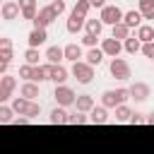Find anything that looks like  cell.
Masks as SVG:
<instances>
[{
  "mask_svg": "<svg viewBox=\"0 0 154 154\" xmlns=\"http://www.w3.org/2000/svg\"><path fill=\"white\" fill-rule=\"evenodd\" d=\"M96 41H99V36H91V34H84V38H82V43H84V46H89V48H94V46H96Z\"/></svg>",
  "mask_w": 154,
  "mask_h": 154,
  "instance_id": "obj_37",
  "label": "cell"
},
{
  "mask_svg": "<svg viewBox=\"0 0 154 154\" xmlns=\"http://www.w3.org/2000/svg\"><path fill=\"white\" fill-rule=\"evenodd\" d=\"M87 120H89V118H87L84 113H79V111H77V113H70V118H67V125H84Z\"/></svg>",
  "mask_w": 154,
  "mask_h": 154,
  "instance_id": "obj_34",
  "label": "cell"
},
{
  "mask_svg": "<svg viewBox=\"0 0 154 154\" xmlns=\"http://www.w3.org/2000/svg\"><path fill=\"white\" fill-rule=\"evenodd\" d=\"M130 96H132L135 101H147V99H149V84L135 82V84L130 87Z\"/></svg>",
  "mask_w": 154,
  "mask_h": 154,
  "instance_id": "obj_11",
  "label": "cell"
},
{
  "mask_svg": "<svg viewBox=\"0 0 154 154\" xmlns=\"http://www.w3.org/2000/svg\"><path fill=\"white\" fill-rule=\"evenodd\" d=\"M101 51H103L106 55H111V58H118L120 51H123V46H120V41H116V38H103V41H101Z\"/></svg>",
  "mask_w": 154,
  "mask_h": 154,
  "instance_id": "obj_10",
  "label": "cell"
},
{
  "mask_svg": "<svg viewBox=\"0 0 154 154\" xmlns=\"http://www.w3.org/2000/svg\"><path fill=\"white\" fill-rule=\"evenodd\" d=\"M46 58H48L51 65H58L60 60H65V48H60V46H51V48L46 51Z\"/></svg>",
  "mask_w": 154,
  "mask_h": 154,
  "instance_id": "obj_15",
  "label": "cell"
},
{
  "mask_svg": "<svg viewBox=\"0 0 154 154\" xmlns=\"http://www.w3.org/2000/svg\"><path fill=\"white\" fill-rule=\"evenodd\" d=\"M101 31H103V22L101 19H87V34L101 36Z\"/></svg>",
  "mask_w": 154,
  "mask_h": 154,
  "instance_id": "obj_25",
  "label": "cell"
},
{
  "mask_svg": "<svg viewBox=\"0 0 154 154\" xmlns=\"http://www.w3.org/2000/svg\"><path fill=\"white\" fill-rule=\"evenodd\" d=\"M0 48H12V38L2 36V38H0Z\"/></svg>",
  "mask_w": 154,
  "mask_h": 154,
  "instance_id": "obj_41",
  "label": "cell"
},
{
  "mask_svg": "<svg viewBox=\"0 0 154 154\" xmlns=\"http://www.w3.org/2000/svg\"><path fill=\"white\" fill-rule=\"evenodd\" d=\"M53 96H55V101H58V106H75V101H77V96H75V91L70 89V87H65V84H60V87H55V91H53Z\"/></svg>",
  "mask_w": 154,
  "mask_h": 154,
  "instance_id": "obj_7",
  "label": "cell"
},
{
  "mask_svg": "<svg viewBox=\"0 0 154 154\" xmlns=\"http://www.w3.org/2000/svg\"><path fill=\"white\" fill-rule=\"evenodd\" d=\"M128 99H130V89H108V91L101 94L103 108H118V106H123Z\"/></svg>",
  "mask_w": 154,
  "mask_h": 154,
  "instance_id": "obj_1",
  "label": "cell"
},
{
  "mask_svg": "<svg viewBox=\"0 0 154 154\" xmlns=\"http://www.w3.org/2000/svg\"><path fill=\"white\" fill-rule=\"evenodd\" d=\"M67 118H70V113H65L63 106H58V108L51 111V123L53 125H63V123H67Z\"/></svg>",
  "mask_w": 154,
  "mask_h": 154,
  "instance_id": "obj_23",
  "label": "cell"
},
{
  "mask_svg": "<svg viewBox=\"0 0 154 154\" xmlns=\"http://www.w3.org/2000/svg\"><path fill=\"white\" fill-rule=\"evenodd\" d=\"M140 12L144 19H154V0H140Z\"/></svg>",
  "mask_w": 154,
  "mask_h": 154,
  "instance_id": "obj_26",
  "label": "cell"
},
{
  "mask_svg": "<svg viewBox=\"0 0 154 154\" xmlns=\"http://www.w3.org/2000/svg\"><path fill=\"white\" fill-rule=\"evenodd\" d=\"M123 17H125V14L120 12V7H118V5H106V7L101 10V17H99V19H101L103 24L116 26V24H120V22H123Z\"/></svg>",
  "mask_w": 154,
  "mask_h": 154,
  "instance_id": "obj_4",
  "label": "cell"
},
{
  "mask_svg": "<svg viewBox=\"0 0 154 154\" xmlns=\"http://www.w3.org/2000/svg\"><path fill=\"white\" fill-rule=\"evenodd\" d=\"M130 118H132V111L128 106H118L116 108V120L118 123H130Z\"/></svg>",
  "mask_w": 154,
  "mask_h": 154,
  "instance_id": "obj_31",
  "label": "cell"
},
{
  "mask_svg": "<svg viewBox=\"0 0 154 154\" xmlns=\"http://www.w3.org/2000/svg\"><path fill=\"white\" fill-rule=\"evenodd\" d=\"M79 58H82V48H79L77 43H67V46H65V60L79 63Z\"/></svg>",
  "mask_w": 154,
  "mask_h": 154,
  "instance_id": "obj_21",
  "label": "cell"
},
{
  "mask_svg": "<svg viewBox=\"0 0 154 154\" xmlns=\"http://www.w3.org/2000/svg\"><path fill=\"white\" fill-rule=\"evenodd\" d=\"M2 19H7V22H12V19H17L19 17V12H22V7H19V2H14V0H7V2H2Z\"/></svg>",
  "mask_w": 154,
  "mask_h": 154,
  "instance_id": "obj_9",
  "label": "cell"
},
{
  "mask_svg": "<svg viewBox=\"0 0 154 154\" xmlns=\"http://www.w3.org/2000/svg\"><path fill=\"white\" fill-rule=\"evenodd\" d=\"M14 87H17V79L10 77V75H2L0 77V101H7L14 91Z\"/></svg>",
  "mask_w": 154,
  "mask_h": 154,
  "instance_id": "obj_8",
  "label": "cell"
},
{
  "mask_svg": "<svg viewBox=\"0 0 154 154\" xmlns=\"http://www.w3.org/2000/svg\"><path fill=\"white\" fill-rule=\"evenodd\" d=\"M19 94H22V99L34 101V99L38 96V84H34V82H24V84H22V89H19Z\"/></svg>",
  "mask_w": 154,
  "mask_h": 154,
  "instance_id": "obj_19",
  "label": "cell"
},
{
  "mask_svg": "<svg viewBox=\"0 0 154 154\" xmlns=\"http://www.w3.org/2000/svg\"><path fill=\"white\" fill-rule=\"evenodd\" d=\"M137 38L142 41V46H144V43H152V41H154V26L142 24V26L137 29Z\"/></svg>",
  "mask_w": 154,
  "mask_h": 154,
  "instance_id": "obj_22",
  "label": "cell"
},
{
  "mask_svg": "<svg viewBox=\"0 0 154 154\" xmlns=\"http://www.w3.org/2000/svg\"><path fill=\"white\" fill-rule=\"evenodd\" d=\"M58 19V14H55V10L48 5V7H41L38 10V14H36V19H34V29H46L48 24H53Z\"/></svg>",
  "mask_w": 154,
  "mask_h": 154,
  "instance_id": "obj_6",
  "label": "cell"
},
{
  "mask_svg": "<svg viewBox=\"0 0 154 154\" xmlns=\"http://www.w3.org/2000/svg\"><path fill=\"white\" fill-rule=\"evenodd\" d=\"M72 77L79 82V84H89L94 79V67L89 63H72Z\"/></svg>",
  "mask_w": 154,
  "mask_h": 154,
  "instance_id": "obj_3",
  "label": "cell"
},
{
  "mask_svg": "<svg viewBox=\"0 0 154 154\" xmlns=\"http://www.w3.org/2000/svg\"><path fill=\"white\" fill-rule=\"evenodd\" d=\"M12 108H7V106H0V123H12Z\"/></svg>",
  "mask_w": 154,
  "mask_h": 154,
  "instance_id": "obj_35",
  "label": "cell"
},
{
  "mask_svg": "<svg viewBox=\"0 0 154 154\" xmlns=\"http://www.w3.org/2000/svg\"><path fill=\"white\" fill-rule=\"evenodd\" d=\"M0 63H5V65L12 63V48H0Z\"/></svg>",
  "mask_w": 154,
  "mask_h": 154,
  "instance_id": "obj_36",
  "label": "cell"
},
{
  "mask_svg": "<svg viewBox=\"0 0 154 154\" xmlns=\"http://www.w3.org/2000/svg\"><path fill=\"white\" fill-rule=\"evenodd\" d=\"M106 120H108L106 108H103V106H99V108L94 106V108H91V113H89V123H94V125H103Z\"/></svg>",
  "mask_w": 154,
  "mask_h": 154,
  "instance_id": "obj_17",
  "label": "cell"
},
{
  "mask_svg": "<svg viewBox=\"0 0 154 154\" xmlns=\"http://www.w3.org/2000/svg\"><path fill=\"white\" fill-rule=\"evenodd\" d=\"M140 43H142V41H140L137 36H130V38L125 41V51H128V53H137V51H142Z\"/></svg>",
  "mask_w": 154,
  "mask_h": 154,
  "instance_id": "obj_32",
  "label": "cell"
},
{
  "mask_svg": "<svg viewBox=\"0 0 154 154\" xmlns=\"http://www.w3.org/2000/svg\"><path fill=\"white\" fill-rule=\"evenodd\" d=\"M75 106H77L79 113H91V108H94V99H91L89 94H82V96H77Z\"/></svg>",
  "mask_w": 154,
  "mask_h": 154,
  "instance_id": "obj_16",
  "label": "cell"
},
{
  "mask_svg": "<svg viewBox=\"0 0 154 154\" xmlns=\"http://www.w3.org/2000/svg\"><path fill=\"white\" fill-rule=\"evenodd\" d=\"M12 123H14V125H26V123H29V118H24V116H22V118H17V120H12Z\"/></svg>",
  "mask_w": 154,
  "mask_h": 154,
  "instance_id": "obj_43",
  "label": "cell"
},
{
  "mask_svg": "<svg viewBox=\"0 0 154 154\" xmlns=\"http://www.w3.org/2000/svg\"><path fill=\"white\" fill-rule=\"evenodd\" d=\"M130 123H132V125H140V123H147V118H142V113H132Z\"/></svg>",
  "mask_w": 154,
  "mask_h": 154,
  "instance_id": "obj_40",
  "label": "cell"
},
{
  "mask_svg": "<svg viewBox=\"0 0 154 154\" xmlns=\"http://www.w3.org/2000/svg\"><path fill=\"white\" fill-rule=\"evenodd\" d=\"M108 70H111V75L116 77V79H130V63L128 60H123V58H113L111 60V65H108Z\"/></svg>",
  "mask_w": 154,
  "mask_h": 154,
  "instance_id": "obj_5",
  "label": "cell"
},
{
  "mask_svg": "<svg viewBox=\"0 0 154 154\" xmlns=\"http://www.w3.org/2000/svg\"><path fill=\"white\" fill-rule=\"evenodd\" d=\"M111 38H116V41H120V38H130V26L125 24V22H120V24H116V26H111Z\"/></svg>",
  "mask_w": 154,
  "mask_h": 154,
  "instance_id": "obj_13",
  "label": "cell"
},
{
  "mask_svg": "<svg viewBox=\"0 0 154 154\" xmlns=\"http://www.w3.org/2000/svg\"><path fill=\"white\" fill-rule=\"evenodd\" d=\"M147 123H149V125H154V111H152V113L147 116Z\"/></svg>",
  "mask_w": 154,
  "mask_h": 154,
  "instance_id": "obj_44",
  "label": "cell"
},
{
  "mask_svg": "<svg viewBox=\"0 0 154 154\" xmlns=\"http://www.w3.org/2000/svg\"><path fill=\"white\" fill-rule=\"evenodd\" d=\"M19 7H22V17L24 19H29V22H34L36 19V0H19Z\"/></svg>",
  "mask_w": 154,
  "mask_h": 154,
  "instance_id": "obj_12",
  "label": "cell"
},
{
  "mask_svg": "<svg viewBox=\"0 0 154 154\" xmlns=\"http://www.w3.org/2000/svg\"><path fill=\"white\" fill-rule=\"evenodd\" d=\"M24 60H26V65H38V48H26V53H24Z\"/></svg>",
  "mask_w": 154,
  "mask_h": 154,
  "instance_id": "obj_33",
  "label": "cell"
},
{
  "mask_svg": "<svg viewBox=\"0 0 154 154\" xmlns=\"http://www.w3.org/2000/svg\"><path fill=\"white\" fill-rule=\"evenodd\" d=\"M103 55H106V53H103L101 48H91V51L87 53V63H89V65L94 67V65H99V63L103 60Z\"/></svg>",
  "mask_w": 154,
  "mask_h": 154,
  "instance_id": "obj_28",
  "label": "cell"
},
{
  "mask_svg": "<svg viewBox=\"0 0 154 154\" xmlns=\"http://www.w3.org/2000/svg\"><path fill=\"white\" fill-rule=\"evenodd\" d=\"M51 7L55 10V14H63V12H65V2H63V0H55V2H51Z\"/></svg>",
  "mask_w": 154,
  "mask_h": 154,
  "instance_id": "obj_39",
  "label": "cell"
},
{
  "mask_svg": "<svg viewBox=\"0 0 154 154\" xmlns=\"http://www.w3.org/2000/svg\"><path fill=\"white\" fill-rule=\"evenodd\" d=\"M51 79L55 82V87H60V84L67 79V70H65L63 65H53V75H51Z\"/></svg>",
  "mask_w": 154,
  "mask_h": 154,
  "instance_id": "obj_24",
  "label": "cell"
},
{
  "mask_svg": "<svg viewBox=\"0 0 154 154\" xmlns=\"http://www.w3.org/2000/svg\"><path fill=\"white\" fill-rule=\"evenodd\" d=\"M82 26H87L84 17H77V14H72V12H70V19H67V31H70V34H77V31H82Z\"/></svg>",
  "mask_w": 154,
  "mask_h": 154,
  "instance_id": "obj_20",
  "label": "cell"
},
{
  "mask_svg": "<svg viewBox=\"0 0 154 154\" xmlns=\"http://www.w3.org/2000/svg\"><path fill=\"white\" fill-rule=\"evenodd\" d=\"M19 77L26 79V82H34V79H36V67H34V65H22V67H19Z\"/></svg>",
  "mask_w": 154,
  "mask_h": 154,
  "instance_id": "obj_30",
  "label": "cell"
},
{
  "mask_svg": "<svg viewBox=\"0 0 154 154\" xmlns=\"http://www.w3.org/2000/svg\"><path fill=\"white\" fill-rule=\"evenodd\" d=\"M12 111L31 120V118H36V116L41 113V106H38L36 101H29V99H14V101H12Z\"/></svg>",
  "mask_w": 154,
  "mask_h": 154,
  "instance_id": "obj_2",
  "label": "cell"
},
{
  "mask_svg": "<svg viewBox=\"0 0 154 154\" xmlns=\"http://www.w3.org/2000/svg\"><path fill=\"white\" fill-rule=\"evenodd\" d=\"M89 2H91V7H101V10L106 7V2H103V0H89Z\"/></svg>",
  "mask_w": 154,
  "mask_h": 154,
  "instance_id": "obj_42",
  "label": "cell"
},
{
  "mask_svg": "<svg viewBox=\"0 0 154 154\" xmlns=\"http://www.w3.org/2000/svg\"><path fill=\"white\" fill-rule=\"evenodd\" d=\"M51 75H53V65H51V63H48V65H36V79H38V82L51 79Z\"/></svg>",
  "mask_w": 154,
  "mask_h": 154,
  "instance_id": "obj_29",
  "label": "cell"
},
{
  "mask_svg": "<svg viewBox=\"0 0 154 154\" xmlns=\"http://www.w3.org/2000/svg\"><path fill=\"white\" fill-rule=\"evenodd\" d=\"M142 53H144V58H152L154 60V41L152 43H144L142 46Z\"/></svg>",
  "mask_w": 154,
  "mask_h": 154,
  "instance_id": "obj_38",
  "label": "cell"
},
{
  "mask_svg": "<svg viewBox=\"0 0 154 154\" xmlns=\"http://www.w3.org/2000/svg\"><path fill=\"white\" fill-rule=\"evenodd\" d=\"M142 19H144V17H142V12H140V10H137V12H135V10H130V12H125V17H123V22H125L130 29H132V26H137V29H140V26H142Z\"/></svg>",
  "mask_w": 154,
  "mask_h": 154,
  "instance_id": "obj_18",
  "label": "cell"
},
{
  "mask_svg": "<svg viewBox=\"0 0 154 154\" xmlns=\"http://www.w3.org/2000/svg\"><path fill=\"white\" fill-rule=\"evenodd\" d=\"M46 38H48L46 29H31V34H29V48H38Z\"/></svg>",
  "mask_w": 154,
  "mask_h": 154,
  "instance_id": "obj_14",
  "label": "cell"
},
{
  "mask_svg": "<svg viewBox=\"0 0 154 154\" xmlns=\"http://www.w3.org/2000/svg\"><path fill=\"white\" fill-rule=\"evenodd\" d=\"M89 7H91V2H89V0H77V5L72 7V14H77V17H84V19H87V12H89Z\"/></svg>",
  "mask_w": 154,
  "mask_h": 154,
  "instance_id": "obj_27",
  "label": "cell"
}]
</instances>
